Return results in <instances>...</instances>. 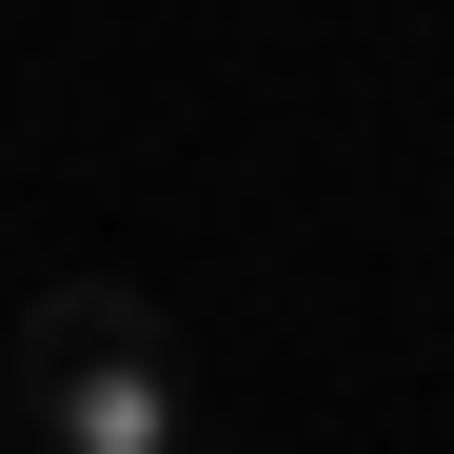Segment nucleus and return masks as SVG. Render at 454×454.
Here are the masks:
<instances>
[{
	"label": "nucleus",
	"mask_w": 454,
	"mask_h": 454,
	"mask_svg": "<svg viewBox=\"0 0 454 454\" xmlns=\"http://www.w3.org/2000/svg\"><path fill=\"white\" fill-rule=\"evenodd\" d=\"M0 395L40 415V454H198V375H178V317L119 277H59L20 336H0Z\"/></svg>",
	"instance_id": "obj_1"
},
{
	"label": "nucleus",
	"mask_w": 454,
	"mask_h": 454,
	"mask_svg": "<svg viewBox=\"0 0 454 454\" xmlns=\"http://www.w3.org/2000/svg\"><path fill=\"white\" fill-rule=\"evenodd\" d=\"M0 415H20V395H0Z\"/></svg>",
	"instance_id": "obj_2"
}]
</instances>
